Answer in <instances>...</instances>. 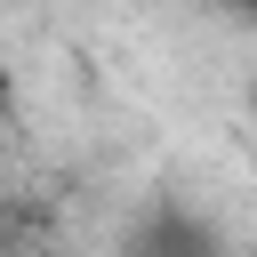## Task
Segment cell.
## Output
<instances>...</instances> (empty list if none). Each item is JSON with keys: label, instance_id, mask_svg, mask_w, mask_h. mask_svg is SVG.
I'll list each match as a JSON object with an SVG mask.
<instances>
[{"label": "cell", "instance_id": "1", "mask_svg": "<svg viewBox=\"0 0 257 257\" xmlns=\"http://www.w3.org/2000/svg\"><path fill=\"white\" fill-rule=\"evenodd\" d=\"M137 257H217V241H209V225H193V217H153L145 233H137Z\"/></svg>", "mask_w": 257, "mask_h": 257}, {"label": "cell", "instance_id": "2", "mask_svg": "<svg viewBox=\"0 0 257 257\" xmlns=\"http://www.w3.org/2000/svg\"><path fill=\"white\" fill-rule=\"evenodd\" d=\"M16 104V72H8V48H0V112Z\"/></svg>", "mask_w": 257, "mask_h": 257}]
</instances>
